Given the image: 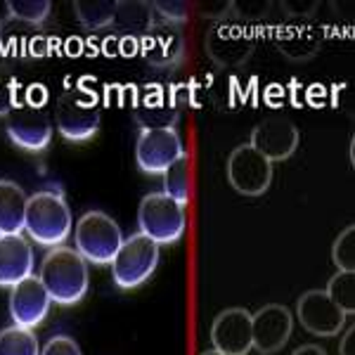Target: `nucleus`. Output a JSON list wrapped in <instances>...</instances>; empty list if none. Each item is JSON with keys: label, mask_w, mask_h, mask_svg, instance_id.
I'll list each match as a JSON object with an SVG mask.
<instances>
[{"label": "nucleus", "mask_w": 355, "mask_h": 355, "mask_svg": "<svg viewBox=\"0 0 355 355\" xmlns=\"http://www.w3.org/2000/svg\"><path fill=\"white\" fill-rule=\"evenodd\" d=\"M17 90H19V85H17L12 71L0 67V116H5L19 102V93Z\"/></svg>", "instance_id": "cd10ccee"}, {"label": "nucleus", "mask_w": 355, "mask_h": 355, "mask_svg": "<svg viewBox=\"0 0 355 355\" xmlns=\"http://www.w3.org/2000/svg\"><path fill=\"white\" fill-rule=\"evenodd\" d=\"M211 341L214 351L220 355H249L254 351L251 313L244 308H227L218 313L211 324Z\"/></svg>", "instance_id": "4468645a"}, {"label": "nucleus", "mask_w": 355, "mask_h": 355, "mask_svg": "<svg viewBox=\"0 0 355 355\" xmlns=\"http://www.w3.org/2000/svg\"><path fill=\"white\" fill-rule=\"evenodd\" d=\"M324 43L322 26L313 19H291L277 33V48L291 62H308Z\"/></svg>", "instance_id": "dca6fc26"}, {"label": "nucleus", "mask_w": 355, "mask_h": 355, "mask_svg": "<svg viewBox=\"0 0 355 355\" xmlns=\"http://www.w3.org/2000/svg\"><path fill=\"white\" fill-rule=\"evenodd\" d=\"M185 53V38L173 24H157L150 36L142 41V55L152 67L173 69Z\"/></svg>", "instance_id": "a211bd4d"}, {"label": "nucleus", "mask_w": 355, "mask_h": 355, "mask_svg": "<svg viewBox=\"0 0 355 355\" xmlns=\"http://www.w3.org/2000/svg\"><path fill=\"white\" fill-rule=\"evenodd\" d=\"M53 3L50 0H10L8 3V12L12 19L24 21V24L38 26L48 19Z\"/></svg>", "instance_id": "a878e982"}, {"label": "nucleus", "mask_w": 355, "mask_h": 355, "mask_svg": "<svg viewBox=\"0 0 355 355\" xmlns=\"http://www.w3.org/2000/svg\"><path fill=\"white\" fill-rule=\"evenodd\" d=\"M185 154L175 128H142L135 142V162L142 173L164 175L171 164Z\"/></svg>", "instance_id": "9d476101"}, {"label": "nucleus", "mask_w": 355, "mask_h": 355, "mask_svg": "<svg viewBox=\"0 0 355 355\" xmlns=\"http://www.w3.org/2000/svg\"><path fill=\"white\" fill-rule=\"evenodd\" d=\"M41 355H81V348H78V343L71 336L60 334L45 343L41 348Z\"/></svg>", "instance_id": "c756f323"}, {"label": "nucleus", "mask_w": 355, "mask_h": 355, "mask_svg": "<svg viewBox=\"0 0 355 355\" xmlns=\"http://www.w3.org/2000/svg\"><path fill=\"white\" fill-rule=\"evenodd\" d=\"M296 318H299V322L306 331H311L315 336H322V339H329V336L341 334L348 315L329 299L327 291L311 289L296 303Z\"/></svg>", "instance_id": "9b49d317"}, {"label": "nucleus", "mask_w": 355, "mask_h": 355, "mask_svg": "<svg viewBox=\"0 0 355 355\" xmlns=\"http://www.w3.org/2000/svg\"><path fill=\"white\" fill-rule=\"evenodd\" d=\"M0 355H41L38 336L19 324L0 329Z\"/></svg>", "instance_id": "b1692460"}, {"label": "nucleus", "mask_w": 355, "mask_h": 355, "mask_svg": "<svg viewBox=\"0 0 355 355\" xmlns=\"http://www.w3.org/2000/svg\"><path fill=\"white\" fill-rule=\"evenodd\" d=\"M282 8L289 19H311L318 3H296V0H287V3H282Z\"/></svg>", "instance_id": "2f4dec72"}, {"label": "nucleus", "mask_w": 355, "mask_h": 355, "mask_svg": "<svg viewBox=\"0 0 355 355\" xmlns=\"http://www.w3.org/2000/svg\"><path fill=\"white\" fill-rule=\"evenodd\" d=\"M185 206H180L168 194L150 192L142 197L137 209V225L145 237L159 246L175 244L185 232Z\"/></svg>", "instance_id": "7ed1b4c3"}, {"label": "nucleus", "mask_w": 355, "mask_h": 355, "mask_svg": "<svg viewBox=\"0 0 355 355\" xmlns=\"http://www.w3.org/2000/svg\"><path fill=\"white\" fill-rule=\"evenodd\" d=\"M249 145L270 164L284 162L299 147V128L287 116H266L251 130Z\"/></svg>", "instance_id": "ddd939ff"}, {"label": "nucleus", "mask_w": 355, "mask_h": 355, "mask_svg": "<svg viewBox=\"0 0 355 355\" xmlns=\"http://www.w3.org/2000/svg\"><path fill=\"white\" fill-rule=\"evenodd\" d=\"M164 194H168L171 199H175L180 206H185L190 202L192 173H190V157H187V152L164 171Z\"/></svg>", "instance_id": "4be33fe9"}, {"label": "nucleus", "mask_w": 355, "mask_h": 355, "mask_svg": "<svg viewBox=\"0 0 355 355\" xmlns=\"http://www.w3.org/2000/svg\"><path fill=\"white\" fill-rule=\"evenodd\" d=\"M291 355H327L320 346H315V343H306V346H299Z\"/></svg>", "instance_id": "72a5a7b5"}, {"label": "nucleus", "mask_w": 355, "mask_h": 355, "mask_svg": "<svg viewBox=\"0 0 355 355\" xmlns=\"http://www.w3.org/2000/svg\"><path fill=\"white\" fill-rule=\"evenodd\" d=\"M121 227L105 211H88L76 223V251L85 263L107 266L121 246Z\"/></svg>", "instance_id": "39448f33"}, {"label": "nucleus", "mask_w": 355, "mask_h": 355, "mask_svg": "<svg viewBox=\"0 0 355 355\" xmlns=\"http://www.w3.org/2000/svg\"><path fill=\"white\" fill-rule=\"evenodd\" d=\"M180 110L175 100L162 88H147L135 107V121L142 128H173Z\"/></svg>", "instance_id": "6ab92c4d"}, {"label": "nucleus", "mask_w": 355, "mask_h": 355, "mask_svg": "<svg viewBox=\"0 0 355 355\" xmlns=\"http://www.w3.org/2000/svg\"><path fill=\"white\" fill-rule=\"evenodd\" d=\"M154 8V15L162 17L164 24H182V21H187V17H190V3H152Z\"/></svg>", "instance_id": "c85d7f7f"}, {"label": "nucleus", "mask_w": 355, "mask_h": 355, "mask_svg": "<svg viewBox=\"0 0 355 355\" xmlns=\"http://www.w3.org/2000/svg\"><path fill=\"white\" fill-rule=\"evenodd\" d=\"M73 12H76V19L81 21L83 28H88V31H100V28H107L114 24L116 3H114V0H95V3L78 0V3H73Z\"/></svg>", "instance_id": "5701e85b"}, {"label": "nucleus", "mask_w": 355, "mask_h": 355, "mask_svg": "<svg viewBox=\"0 0 355 355\" xmlns=\"http://www.w3.org/2000/svg\"><path fill=\"white\" fill-rule=\"evenodd\" d=\"M206 55L220 69H237L246 64L254 53V33L234 17L214 21L206 31Z\"/></svg>", "instance_id": "0eeeda50"}, {"label": "nucleus", "mask_w": 355, "mask_h": 355, "mask_svg": "<svg viewBox=\"0 0 355 355\" xmlns=\"http://www.w3.org/2000/svg\"><path fill=\"white\" fill-rule=\"evenodd\" d=\"M339 353H341V355H355V329H353V327H348V329H346V334L341 336Z\"/></svg>", "instance_id": "473e14b6"}, {"label": "nucleus", "mask_w": 355, "mask_h": 355, "mask_svg": "<svg viewBox=\"0 0 355 355\" xmlns=\"http://www.w3.org/2000/svg\"><path fill=\"white\" fill-rule=\"evenodd\" d=\"M331 261H334L336 270L353 272L355 270V227L348 225L339 237H336L334 246H331Z\"/></svg>", "instance_id": "bb28decb"}, {"label": "nucleus", "mask_w": 355, "mask_h": 355, "mask_svg": "<svg viewBox=\"0 0 355 355\" xmlns=\"http://www.w3.org/2000/svg\"><path fill=\"white\" fill-rule=\"evenodd\" d=\"M57 130L62 137L71 142H85L90 140L97 130H100L102 112L100 102L93 93L85 90H67L64 95L57 100L55 110Z\"/></svg>", "instance_id": "423d86ee"}, {"label": "nucleus", "mask_w": 355, "mask_h": 355, "mask_svg": "<svg viewBox=\"0 0 355 355\" xmlns=\"http://www.w3.org/2000/svg\"><path fill=\"white\" fill-rule=\"evenodd\" d=\"M26 194L17 182L0 180V237L21 234L26 216Z\"/></svg>", "instance_id": "412c9836"}, {"label": "nucleus", "mask_w": 355, "mask_h": 355, "mask_svg": "<svg viewBox=\"0 0 355 355\" xmlns=\"http://www.w3.org/2000/svg\"><path fill=\"white\" fill-rule=\"evenodd\" d=\"M294 331V315L282 303H268L251 315V334L254 348L261 355H272L282 351Z\"/></svg>", "instance_id": "f8f14e48"}, {"label": "nucleus", "mask_w": 355, "mask_h": 355, "mask_svg": "<svg viewBox=\"0 0 355 355\" xmlns=\"http://www.w3.org/2000/svg\"><path fill=\"white\" fill-rule=\"evenodd\" d=\"M33 270V249L24 234L0 237V287L19 284Z\"/></svg>", "instance_id": "f3484780"}, {"label": "nucleus", "mask_w": 355, "mask_h": 355, "mask_svg": "<svg viewBox=\"0 0 355 355\" xmlns=\"http://www.w3.org/2000/svg\"><path fill=\"white\" fill-rule=\"evenodd\" d=\"M159 266V244L135 232L125 237L112 261V277L119 289H135L152 277Z\"/></svg>", "instance_id": "20e7f679"}, {"label": "nucleus", "mask_w": 355, "mask_h": 355, "mask_svg": "<svg viewBox=\"0 0 355 355\" xmlns=\"http://www.w3.org/2000/svg\"><path fill=\"white\" fill-rule=\"evenodd\" d=\"M324 291H327L329 299L334 301L346 315L355 313V272L336 270V275L329 279V284Z\"/></svg>", "instance_id": "393cba45"}, {"label": "nucleus", "mask_w": 355, "mask_h": 355, "mask_svg": "<svg viewBox=\"0 0 355 355\" xmlns=\"http://www.w3.org/2000/svg\"><path fill=\"white\" fill-rule=\"evenodd\" d=\"M157 26V15H154L152 3L145 0H123L116 3V15H114V28L123 36H137L145 41Z\"/></svg>", "instance_id": "aec40b11"}, {"label": "nucleus", "mask_w": 355, "mask_h": 355, "mask_svg": "<svg viewBox=\"0 0 355 355\" xmlns=\"http://www.w3.org/2000/svg\"><path fill=\"white\" fill-rule=\"evenodd\" d=\"M38 279L43 282L50 301L60 306H73L88 291V263L76 249L55 246L43 259Z\"/></svg>", "instance_id": "f257e3e1"}, {"label": "nucleus", "mask_w": 355, "mask_h": 355, "mask_svg": "<svg viewBox=\"0 0 355 355\" xmlns=\"http://www.w3.org/2000/svg\"><path fill=\"white\" fill-rule=\"evenodd\" d=\"M24 230L41 246H60L71 232V211L60 192L43 190L26 199Z\"/></svg>", "instance_id": "f03ea898"}, {"label": "nucleus", "mask_w": 355, "mask_h": 355, "mask_svg": "<svg viewBox=\"0 0 355 355\" xmlns=\"http://www.w3.org/2000/svg\"><path fill=\"white\" fill-rule=\"evenodd\" d=\"M202 15L206 19H227V17H234V3H206L202 5Z\"/></svg>", "instance_id": "7c9ffc66"}, {"label": "nucleus", "mask_w": 355, "mask_h": 355, "mask_svg": "<svg viewBox=\"0 0 355 355\" xmlns=\"http://www.w3.org/2000/svg\"><path fill=\"white\" fill-rule=\"evenodd\" d=\"M202 355H220L218 351H206V353H202Z\"/></svg>", "instance_id": "f704fd0d"}, {"label": "nucleus", "mask_w": 355, "mask_h": 355, "mask_svg": "<svg viewBox=\"0 0 355 355\" xmlns=\"http://www.w3.org/2000/svg\"><path fill=\"white\" fill-rule=\"evenodd\" d=\"M5 133L17 147L28 152H43L53 140V123L41 105L17 102L5 114Z\"/></svg>", "instance_id": "6e6552de"}, {"label": "nucleus", "mask_w": 355, "mask_h": 355, "mask_svg": "<svg viewBox=\"0 0 355 355\" xmlns=\"http://www.w3.org/2000/svg\"><path fill=\"white\" fill-rule=\"evenodd\" d=\"M0 28H3V21H0Z\"/></svg>", "instance_id": "c9c22d12"}, {"label": "nucleus", "mask_w": 355, "mask_h": 355, "mask_svg": "<svg viewBox=\"0 0 355 355\" xmlns=\"http://www.w3.org/2000/svg\"><path fill=\"white\" fill-rule=\"evenodd\" d=\"M227 180L244 197H261L272 182V164L251 145L234 147L227 157Z\"/></svg>", "instance_id": "1a4fd4ad"}, {"label": "nucleus", "mask_w": 355, "mask_h": 355, "mask_svg": "<svg viewBox=\"0 0 355 355\" xmlns=\"http://www.w3.org/2000/svg\"><path fill=\"white\" fill-rule=\"evenodd\" d=\"M50 303L53 301H50L41 279L28 275L26 279H21L19 284L12 287V294H10V315H12L15 324L31 329L45 320V315L50 311Z\"/></svg>", "instance_id": "2eb2a0df"}]
</instances>
